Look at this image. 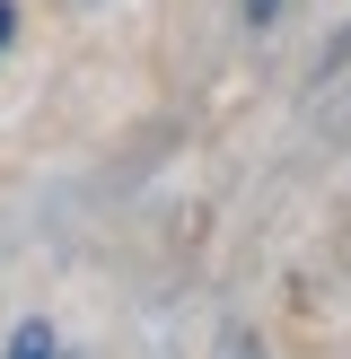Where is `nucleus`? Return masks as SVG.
I'll return each instance as SVG.
<instances>
[{"label": "nucleus", "instance_id": "f03ea898", "mask_svg": "<svg viewBox=\"0 0 351 359\" xmlns=\"http://www.w3.org/2000/svg\"><path fill=\"white\" fill-rule=\"evenodd\" d=\"M9 35H18V0H0V53H9Z\"/></svg>", "mask_w": 351, "mask_h": 359}, {"label": "nucleus", "instance_id": "f257e3e1", "mask_svg": "<svg viewBox=\"0 0 351 359\" xmlns=\"http://www.w3.org/2000/svg\"><path fill=\"white\" fill-rule=\"evenodd\" d=\"M272 9L281 0H246V27H272Z\"/></svg>", "mask_w": 351, "mask_h": 359}]
</instances>
